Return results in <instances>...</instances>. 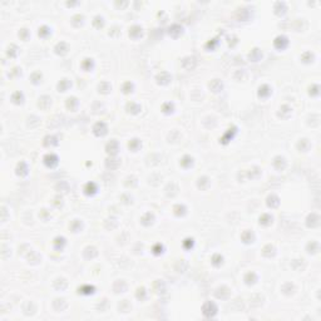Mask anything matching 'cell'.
Listing matches in <instances>:
<instances>
[{
	"label": "cell",
	"instance_id": "277c9868",
	"mask_svg": "<svg viewBox=\"0 0 321 321\" xmlns=\"http://www.w3.org/2000/svg\"><path fill=\"white\" fill-rule=\"evenodd\" d=\"M107 149H108V152L109 153H116L117 152V149H118V144L117 142H114V140H112L111 143L107 146Z\"/></svg>",
	"mask_w": 321,
	"mask_h": 321
},
{
	"label": "cell",
	"instance_id": "8992f818",
	"mask_svg": "<svg viewBox=\"0 0 321 321\" xmlns=\"http://www.w3.org/2000/svg\"><path fill=\"white\" fill-rule=\"evenodd\" d=\"M135 144H138V140H137V139H134L132 143H129V147L133 148V147H135Z\"/></svg>",
	"mask_w": 321,
	"mask_h": 321
},
{
	"label": "cell",
	"instance_id": "7a4b0ae2",
	"mask_svg": "<svg viewBox=\"0 0 321 321\" xmlns=\"http://www.w3.org/2000/svg\"><path fill=\"white\" fill-rule=\"evenodd\" d=\"M105 131H107V128H105V124L104 123H97L95 127H94V132H95V134H104L105 133Z\"/></svg>",
	"mask_w": 321,
	"mask_h": 321
},
{
	"label": "cell",
	"instance_id": "5b68a950",
	"mask_svg": "<svg viewBox=\"0 0 321 321\" xmlns=\"http://www.w3.org/2000/svg\"><path fill=\"white\" fill-rule=\"evenodd\" d=\"M82 292H84V293H90V292H93V287H83V289H82Z\"/></svg>",
	"mask_w": 321,
	"mask_h": 321
},
{
	"label": "cell",
	"instance_id": "3957f363",
	"mask_svg": "<svg viewBox=\"0 0 321 321\" xmlns=\"http://www.w3.org/2000/svg\"><path fill=\"white\" fill-rule=\"evenodd\" d=\"M44 161H45V163L48 166H54L56 163V157L54 155H49V156H47L45 158H44Z\"/></svg>",
	"mask_w": 321,
	"mask_h": 321
},
{
	"label": "cell",
	"instance_id": "6da1fadb",
	"mask_svg": "<svg viewBox=\"0 0 321 321\" xmlns=\"http://www.w3.org/2000/svg\"><path fill=\"white\" fill-rule=\"evenodd\" d=\"M203 314L206 316H213L216 314V306L212 302H207L205 306H203Z\"/></svg>",
	"mask_w": 321,
	"mask_h": 321
}]
</instances>
